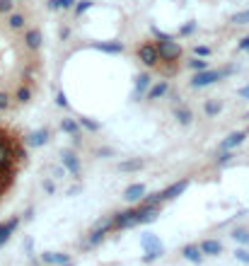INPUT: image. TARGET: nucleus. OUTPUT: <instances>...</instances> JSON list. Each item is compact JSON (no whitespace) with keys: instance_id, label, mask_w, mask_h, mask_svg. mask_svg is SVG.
<instances>
[{"instance_id":"obj_1","label":"nucleus","mask_w":249,"mask_h":266,"mask_svg":"<svg viewBox=\"0 0 249 266\" xmlns=\"http://www.w3.org/2000/svg\"><path fill=\"white\" fill-rule=\"evenodd\" d=\"M157 44V51H160V61H179L181 54H184V49H181L179 42H174V39H160Z\"/></svg>"},{"instance_id":"obj_2","label":"nucleus","mask_w":249,"mask_h":266,"mask_svg":"<svg viewBox=\"0 0 249 266\" xmlns=\"http://www.w3.org/2000/svg\"><path fill=\"white\" fill-rule=\"evenodd\" d=\"M143 249H145V256H143V261H152V259H157V256H162L165 252V247H162V242L157 235H143Z\"/></svg>"},{"instance_id":"obj_3","label":"nucleus","mask_w":249,"mask_h":266,"mask_svg":"<svg viewBox=\"0 0 249 266\" xmlns=\"http://www.w3.org/2000/svg\"><path fill=\"white\" fill-rule=\"evenodd\" d=\"M138 58L143 61V66H150V68L160 66V51H157V44H155V42H145V44H140V49H138Z\"/></svg>"},{"instance_id":"obj_4","label":"nucleus","mask_w":249,"mask_h":266,"mask_svg":"<svg viewBox=\"0 0 249 266\" xmlns=\"http://www.w3.org/2000/svg\"><path fill=\"white\" fill-rule=\"evenodd\" d=\"M230 70H201L191 78V87H206V85H213L218 83L222 75H227Z\"/></svg>"},{"instance_id":"obj_5","label":"nucleus","mask_w":249,"mask_h":266,"mask_svg":"<svg viewBox=\"0 0 249 266\" xmlns=\"http://www.w3.org/2000/svg\"><path fill=\"white\" fill-rule=\"evenodd\" d=\"M111 230H114V223H111V218H107V220H99V223L95 225V230L90 232V237L85 239V247H92V244L102 242V239H104V235H107V232H111Z\"/></svg>"},{"instance_id":"obj_6","label":"nucleus","mask_w":249,"mask_h":266,"mask_svg":"<svg viewBox=\"0 0 249 266\" xmlns=\"http://www.w3.org/2000/svg\"><path fill=\"white\" fill-rule=\"evenodd\" d=\"M63 167L68 169L73 177H80V172H83V169H80V160H78V155L70 153V150L63 153Z\"/></svg>"},{"instance_id":"obj_7","label":"nucleus","mask_w":249,"mask_h":266,"mask_svg":"<svg viewBox=\"0 0 249 266\" xmlns=\"http://www.w3.org/2000/svg\"><path fill=\"white\" fill-rule=\"evenodd\" d=\"M42 42H44L42 29H29L27 34H25V46H27L29 51H37V49H42Z\"/></svg>"},{"instance_id":"obj_8","label":"nucleus","mask_w":249,"mask_h":266,"mask_svg":"<svg viewBox=\"0 0 249 266\" xmlns=\"http://www.w3.org/2000/svg\"><path fill=\"white\" fill-rule=\"evenodd\" d=\"M97 51H102V54H124V44L121 42H95L92 44Z\"/></svg>"},{"instance_id":"obj_9","label":"nucleus","mask_w":249,"mask_h":266,"mask_svg":"<svg viewBox=\"0 0 249 266\" xmlns=\"http://www.w3.org/2000/svg\"><path fill=\"white\" fill-rule=\"evenodd\" d=\"M244 138H247V131H237V133H232V136H227V138L222 140L220 150H232L239 143H244Z\"/></svg>"},{"instance_id":"obj_10","label":"nucleus","mask_w":249,"mask_h":266,"mask_svg":"<svg viewBox=\"0 0 249 266\" xmlns=\"http://www.w3.org/2000/svg\"><path fill=\"white\" fill-rule=\"evenodd\" d=\"M42 259L46 264H54V266H68L70 264V256L63 252H49V254H44Z\"/></svg>"},{"instance_id":"obj_11","label":"nucleus","mask_w":249,"mask_h":266,"mask_svg":"<svg viewBox=\"0 0 249 266\" xmlns=\"http://www.w3.org/2000/svg\"><path fill=\"white\" fill-rule=\"evenodd\" d=\"M17 225H20V218H13V220H8V223H0V247L10 239V235L15 232Z\"/></svg>"},{"instance_id":"obj_12","label":"nucleus","mask_w":249,"mask_h":266,"mask_svg":"<svg viewBox=\"0 0 249 266\" xmlns=\"http://www.w3.org/2000/svg\"><path fill=\"white\" fill-rule=\"evenodd\" d=\"M189 186V179H181V182L177 184H172L169 189H165V191H160V196H162V201H167V198H174V196H179L181 191Z\"/></svg>"},{"instance_id":"obj_13","label":"nucleus","mask_w":249,"mask_h":266,"mask_svg":"<svg viewBox=\"0 0 249 266\" xmlns=\"http://www.w3.org/2000/svg\"><path fill=\"white\" fill-rule=\"evenodd\" d=\"M143 196H145V184H131L124 194L126 201H140Z\"/></svg>"},{"instance_id":"obj_14","label":"nucleus","mask_w":249,"mask_h":266,"mask_svg":"<svg viewBox=\"0 0 249 266\" xmlns=\"http://www.w3.org/2000/svg\"><path fill=\"white\" fill-rule=\"evenodd\" d=\"M29 99H32V87H29V85H20V87L15 90L13 102H17V104H27Z\"/></svg>"},{"instance_id":"obj_15","label":"nucleus","mask_w":249,"mask_h":266,"mask_svg":"<svg viewBox=\"0 0 249 266\" xmlns=\"http://www.w3.org/2000/svg\"><path fill=\"white\" fill-rule=\"evenodd\" d=\"M201 252L208 254V256H215V254L222 252V244L218 242V239H206V242L201 244Z\"/></svg>"},{"instance_id":"obj_16","label":"nucleus","mask_w":249,"mask_h":266,"mask_svg":"<svg viewBox=\"0 0 249 266\" xmlns=\"http://www.w3.org/2000/svg\"><path fill=\"white\" fill-rule=\"evenodd\" d=\"M184 256H186L189 261H194V264H201V261H203V252H201V247H196V244L184 247Z\"/></svg>"},{"instance_id":"obj_17","label":"nucleus","mask_w":249,"mask_h":266,"mask_svg":"<svg viewBox=\"0 0 249 266\" xmlns=\"http://www.w3.org/2000/svg\"><path fill=\"white\" fill-rule=\"evenodd\" d=\"M167 90H169V83H167V80H160L157 85L148 87V99H157V97H162Z\"/></svg>"},{"instance_id":"obj_18","label":"nucleus","mask_w":249,"mask_h":266,"mask_svg":"<svg viewBox=\"0 0 249 266\" xmlns=\"http://www.w3.org/2000/svg\"><path fill=\"white\" fill-rule=\"evenodd\" d=\"M61 128H63L66 133H70V136H78V133H80V121H75V119H63V121H61Z\"/></svg>"},{"instance_id":"obj_19","label":"nucleus","mask_w":249,"mask_h":266,"mask_svg":"<svg viewBox=\"0 0 249 266\" xmlns=\"http://www.w3.org/2000/svg\"><path fill=\"white\" fill-rule=\"evenodd\" d=\"M46 140H49V131H46V128H42V131H37V133H32V136H29V145L39 148V145H44Z\"/></svg>"},{"instance_id":"obj_20","label":"nucleus","mask_w":249,"mask_h":266,"mask_svg":"<svg viewBox=\"0 0 249 266\" xmlns=\"http://www.w3.org/2000/svg\"><path fill=\"white\" fill-rule=\"evenodd\" d=\"M8 25H10V29H25L27 17H25L22 13H13V15H10V20H8Z\"/></svg>"},{"instance_id":"obj_21","label":"nucleus","mask_w":249,"mask_h":266,"mask_svg":"<svg viewBox=\"0 0 249 266\" xmlns=\"http://www.w3.org/2000/svg\"><path fill=\"white\" fill-rule=\"evenodd\" d=\"M148 87H150V75H145V73H143V75L136 78V92L140 95V92H145Z\"/></svg>"},{"instance_id":"obj_22","label":"nucleus","mask_w":249,"mask_h":266,"mask_svg":"<svg viewBox=\"0 0 249 266\" xmlns=\"http://www.w3.org/2000/svg\"><path fill=\"white\" fill-rule=\"evenodd\" d=\"M186 66L191 70H196V73H201V70H208V61H203V58H191V61H186Z\"/></svg>"},{"instance_id":"obj_23","label":"nucleus","mask_w":249,"mask_h":266,"mask_svg":"<svg viewBox=\"0 0 249 266\" xmlns=\"http://www.w3.org/2000/svg\"><path fill=\"white\" fill-rule=\"evenodd\" d=\"M220 109H222L220 99H210V102H206V114H208V116H215Z\"/></svg>"},{"instance_id":"obj_24","label":"nucleus","mask_w":249,"mask_h":266,"mask_svg":"<svg viewBox=\"0 0 249 266\" xmlns=\"http://www.w3.org/2000/svg\"><path fill=\"white\" fill-rule=\"evenodd\" d=\"M90 8H92V0H80V3L75 5V17H83Z\"/></svg>"},{"instance_id":"obj_25","label":"nucleus","mask_w":249,"mask_h":266,"mask_svg":"<svg viewBox=\"0 0 249 266\" xmlns=\"http://www.w3.org/2000/svg\"><path fill=\"white\" fill-rule=\"evenodd\" d=\"M143 165H145V162H143V160H126V162H121V165H119V169H140L143 167Z\"/></svg>"},{"instance_id":"obj_26","label":"nucleus","mask_w":249,"mask_h":266,"mask_svg":"<svg viewBox=\"0 0 249 266\" xmlns=\"http://www.w3.org/2000/svg\"><path fill=\"white\" fill-rule=\"evenodd\" d=\"M174 116L179 119L181 124H191V119H194L191 112H186V109H174Z\"/></svg>"},{"instance_id":"obj_27","label":"nucleus","mask_w":249,"mask_h":266,"mask_svg":"<svg viewBox=\"0 0 249 266\" xmlns=\"http://www.w3.org/2000/svg\"><path fill=\"white\" fill-rule=\"evenodd\" d=\"M232 25H249V10L232 15Z\"/></svg>"},{"instance_id":"obj_28","label":"nucleus","mask_w":249,"mask_h":266,"mask_svg":"<svg viewBox=\"0 0 249 266\" xmlns=\"http://www.w3.org/2000/svg\"><path fill=\"white\" fill-rule=\"evenodd\" d=\"M13 107V97L8 95V92H0V112H5V109H10Z\"/></svg>"},{"instance_id":"obj_29","label":"nucleus","mask_w":249,"mask_h":266,"mask_svg":"<svg viewBox=\"0 0 249 266\" xmlns=\"http://www.w3.org/2000/svg\"><path fill=\"white\" fill-rule=\"evenodd\" d=\"M232 237H235L239 244H249V230H235Z\"/></svg>"},{"instance_id":"obj_30","label":"nucleus","mask_w":249,"mask_h":266,"mask_svg":"<svg viewBox=\"0 0 249 266\" xmlns=\"http://www.w3.org/2000/svg\"><path fill=\"white\" fill-rule=\"evenodd\" d=\"M162 73H165V75H177V66H174V61H165V63H162Z\"/></svg>"},{"instance_id":"obj_31","label":"nucleus","mask_w":249,"mask_h":266,"mask_svg":"<svg viewBox=\"0 0 249 266\" xmlns=\"http://www.w3.org/2000/svg\"><path fill=\"white\" fill-rule=\"evenodd\" d=\"M80 126H85L87 131H97L99 124L97 121H92V119H80Z\"/></svg>"},{"instance_id":"obj_32","label":"nucleus","mask_w":249,"mask_h":266,"mask_svg":"<svg viewBox=\"0 0 249 266\" xmlns=\"http://www.w3.org/2000/svg\"><path fill=\"white\" fill-rule=\"evenodd\" d=\"M56 104H58L61 109H68V99H66L63 92H58V95H56Z\"/></svg>"},{"instance_id":"obj_33","label":"nucleus","mask_w":249,"mask_h":266,"mask_svg":"<svg viewBox=\"0 0 249 266\" xmlns=\"http://www.w3.org/2000/svg\"><path fill=\"white\" fill-rule=\"evenodd\" d=\"M235 256L242 261V264H249V252H247V249H237Z\"/></svg>"},{"instance_id":"obj_34","label":"nucleus","mask_w":249,"mask_h":266,"mask_svg":"<svg viewBox=\"0 0 249 266\" xmlns=\"http://www.w3.org/2000/svg\"><path fill=\"white\" fill-rule=\"evenodd\" d=\"M194 51H196V56H198V58H203V56H210V49H208V46H196Z\"/></svg>"},{"instance_id":"obj_35","label":"nucleus","mask_w":249,"mask_h":266,"mask_svg":"<svg viewBox=\"0 0 249 266\" xmlns=\"http://www.w3.org/2000/svg\"><path fill=\"white\" fill-rule=\"evenodd\" d=\"M230 157H232V155H230V150H222V153L218 155V165H225V162H230Z\"/></svg>"},{"instance_id":"obj_36","label":"nucleus","mask_w":249,"mask_h":266,"mask_svg":"<svg viewBox=\"0 0 249 266\" xmlns=\"http://www.w3.org/2000/svg\"><path fill=\"white\" fill-rule=\"evenodd\" d=\"M194 29H196V25H194V22H189V25H184V27H181V34H191Z\"/></svg>"},{"instance_id":"obj_37","label":"nucleus","mask_w":249,"mask_h":266,"mask_svg":"<svg viewBox=\"0 0 249 266\" xmlns=\"http://www.w3.org/2000/svg\"><path fill=\"white\" fill-rule=\"evenodd\" d=\"M239 49H242V51H249V37L239 39Z\"/></svg>"},{"instance_id":"obj_38","label":"nucleus","mask_w":249,"mask_h":266,"mask_svg":"<svg viewBox=\"0 0 249 266\" xmlns=\"http://www.w3.org/2000/svg\"><path fill=\"white\" fill-rule=\"evenodd\" d=\"M58 5H61V8H73L75 0H58Z\"/></svg>"},{"instance_id":"obj_39","label":"nucleus","mask_w":249,"mask_h":266,"mask_svg":"<svg viewBox=\"0 0 249 266\" xmlns=\"http://www.w3.org/2000/svg\"><path fill=\"white\" fill-rule=\"evenodd\" d=\"M44 189H46V191H49V194H51V191H54L56 186H54V182H49V179H46V182H44Z\"/></svg>"},{"instance_id":"obj_40","label":"nucleus","mask_w":249,"mask_h":266,"mask_svg":"<svg viewBox=\"0 0 249 266\" xmlns=\"http://www.w3.org/2000/svg\"><path fill=\"white\" fill-rule=\"evenodd\" d=\"M239 97L249 99V85H247V87H242V90H239Z\"/></svg>"},{"instance_id":"obj_41","label":"nucleus","mask_w":249,"mask_h":266,"mask_svg":"<svg viewBox=\"0 0 249 266\" xmlns=\"http://www.w3.org/2000/svg\"><path fill=\"white\" fill-rule=\"evenodd\" d=\"M68 266H70V264H68Z\"/></svg>"}]
</instances>
